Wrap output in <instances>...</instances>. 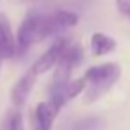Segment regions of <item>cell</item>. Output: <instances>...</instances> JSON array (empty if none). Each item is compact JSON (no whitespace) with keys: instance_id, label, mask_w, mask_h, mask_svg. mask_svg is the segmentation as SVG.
<instances>
[{"instance_id":"1","label":"cell","mask_w":130,"mask_h":130,"mask_svg":"<svg viewBox=\"0 0 130 130\" xmlns=\"http://www.w3.org/2000/svg\"><path fill=\"white\" fill-rule=\"evenodd\" d=\"M121 75V68L116 62H105V64H98V66H91L86 70L84 77L87 80V87H86V94H84V102L86 103H93L96 100H100L119 78Z\"/></svg>"},{"instance_id":"2","label":"cell","mask_w":130,"mask_h":130,"mask_svg":"<svg viewBox=\"0 0 130 130\" xmlns=\"http://www.w3.org/2000/svg\"><path fill=\"white\" fill-rule=\"evenodd\" d=\"M43 20L45 14L41 13H29L18 27L16 32V48L18 54L29 50L34 43L43 41Z\"/></svg>"},{"instance_id":"3","label":"cell","mask_w":130,"mask_h":130,"mask_svg":"<svg viewBox=\"0 0 130 130\" xmlns=\"http://www.w3.org/2000/svg\"><path fill=\"white\" fill-rule=\"evenodd\" d=\"M78 22V16L71 11H55L50 14H45L43 20V39L50 38V36H57L62 34L64 30L75 27Z\"/></svg>"},{"instance_id":"4","label":"cell","mask_w":130,"mask_h":130,"mask_svg":"<svg viewBox=\"0 0 130 130\" xmlns=\"http://www.w3.org/2000/svg\"><path fill=\"white\" fill-rule=\"evenodd\" d=\"M68 45H70V39L64 38V36H59L57 39H54V43L48 46V50L34 62V68L38 70V73L41 75V73H46V71L54 70L59 64L64 50L68 48Z\"/></svg>"},{"instance_id":"5","label":"cell","mask_w":130,"mask_h":130,"mask_svg":"<svg viewBox=\"0 0 130 130\" xmlns=\"http://www.w3.org/2000/svg\"><path fill=\"white\" fill-rule=\"evenodd\" d=\"M38 77H39V73H38V70H36L34 64H32V66L16 80V84H14L13 89H11V102L14 103V107L25 105V102L29 100L30 91H32V87H34Z\"/></svg>"},{"instance_id":"6","label":"cell","mask_w":130,"mask_h":130,"mask_svg":"<svg viewBox=\"0 0 130 130\" xmlns=\"http://www.w3.org/2000/svg\"><path fill=\"white\" fill-rule=\"evenodd\" d=\"M16 52H18V48H16V36L11 30L9 18L6 16V13L0 11V55H2L4 59H9Z\"/></svg>"},{"instance_id":"7","label":"cell","mask_w":130,"mask_h":130,"mask_svg":"<svg viewBox=\"0 0 130 130\" xmlns=\"http://www.w3.org/2000/svg\"><path fill=\"white\" fill-rule=\"evenodd\" d=\"M59 110L50 102H41L34 109V130H52L54 119Z\"/></svg>"},{"instance_id":"8","label":"cell","mask_w":130,"mask_h":130,"mask_svg":"<svg viewBox=\"0 0 130 130\" xmlns=\"http://www.w3.org/2000/svg\"><path fill=\"white\" fill-rule=\"evenodd\" d=\"M118 46L116 39L103 34V32H94L91 36V54L96 55V57H102V55H107L110 52H114Z\"/></svg>"},{"instance_id":"9","label":"cell","mask_w":130,"mask_h":130,"mask_svg":"<svg viewBox=\"0 0 130 130\" xmlns=\"http://www.w3.org/2000/svg\"><path fill=\"white\" fill-rule=\"evenodd\" d=\"M6 130H23V116L20 112V107H16V110H13L7 118L6 123Z\"/></svg>"},{"instance_id":"10","label":"cell","mask_w":130,"mask_h":130,"mask_svg":"<svg viewBox=\"0 0 130 130\" xmlns=\"http://www.w3.org/2000/svg\"><path fill=\"white\" fill-rule=\"evenodd\" d=\"M116 6H118L119 13H123V14L130 13V0H116Z\"/></svg>"},{"instance_id":"11","label":"cell","mask_w":130,"mask_h":130,"mask_svg":"<svg viewBox=\"0 0 130 130\" xmlns=\"http://www.w3.org/2000/svg\"><path fill=\"white\" fill-rule=\"evenodd\" d=\"M14 2H18V4H25V2H32V0H14Z\"/></svg>"},{"instance_id":"12","label":"cell","mask_w":130,"mask_h":130,"mask_svg":"<svg viewBox=\"0 0 130 130\" xmlns=\"http://www.w3.org/2000/svg\"><path fill=\"white\" fill-rule=\"evenodd\" d=\"M128 16H130V13H128Z\"/></svg>"}]
</instances>
